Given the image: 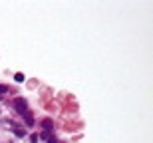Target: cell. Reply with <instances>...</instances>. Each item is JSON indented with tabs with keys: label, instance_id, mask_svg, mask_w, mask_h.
<instances>
[{
	"label": "cell",
	"instance_id": "6da1fadb",
	"mask_svg": "<svg viewBox=\"0 0 153 143\" xmlns=\"http://www.w3.org/2000/svg\"><path fill=\"white\" fill-rule=\"evenodd\" d=\"M14 107H16V110H18V113H24V111H28V103H26V99L24 98H16L14 99Z\"/></svg>",
	"mask_w": 153,
	"mask_h": 143
},
{
	"label": "cell",
	"instance_id": "7a4b0ae2",
	"mask_svg": "<svg viewBox=\"0 0 153 143\" xmlns=\"http://www.w3.org/2000/svg\"><path fill=\"white\" fill-rule=\"evenodd\" d=\"M42 127L46 133H52L54 131V121L50 119V117H46V119H42Z\"/></svg>",
	"mask_w": 153,
	"mask_h": 143
},
{
	"label": "cell",
	"instance_id": "3957f363",
	"mask_svg": "<svg viewBox=\"0 0 153 143\" xmlns=\"http://www.w3.org/2000/svg\"><path fill=\"white\" fill-rule=\"evenodd\" d=\"M22 117H24V121H26L30 127L34 125V117H32V113H30V111H24V113H22Z\"/></svg>",
	"mask_w": 153,
	"mask_h": 143
},
{
	"label": "cell",
	"instance_id": "277c9868",
	"mask_svg": "<svg viewBox=\"0 0 153 143\" xmlns=\"http://www.w3.org/2000/svg\"><path fill=\"white\" fill-rule=\"evenodd\" d=\"M14 135H16V137H24L26 131H24V129H18V127H14Z\"/></svg>",
	"mask_w": 153,
	"mask_h": 143
},
{
	"label": "cell",
	"instance_id": "5b68a950",
	"mask_svg": "<svg viewBox=\"0 0 153 143\" xmlns=\"http://www.w3.org/2000/svg\"><path fill=\"white\" fill-rule=\"evenodd\" d=\"M14 80H16L18 84H22V82H24V74H20V72H18V74H14Z\"/></svg>",
	"mask_w": 153,
	"mask_h": 143
},
{
	"label": "cell",
	"instance_id": "8992f818",
	"mask_svg": "<svg viewBox=\"0 0 153 143\" xmlns=\"http://www.w3.org/2000/svg\"><path fill=\"white\" fill-rule=\"evenodd\" d=\"M50 135H52V133H46V131H42L40 135H38V139H42V141H46V139H48Z\"/></svg>",
	"mask_w": 153,
	"mask_h": 143
},
{
	"label": "cell",
	"instance_id": "52a82bcc",
	"mask_svg": "<svg viewBox=\"0 0 153 143\" xmlns=\"http://www.w3.org/2000/svg\"><path fill=\"white\" fill-rule=\"evenodd\" d=\"M46 141H48V143H58V139H56L54 135H50V137H48V139H46Z\"/></svg>",
	"mask_w": 153,
	"mask_h": 143
},
{
	"label": "cell",
	"instance_id": "ba28073f",
	"mask_svg": "<svg viewBox=\"0 0 153 143\" xmlns=\"http://www.w3.org/2000/svg\"><path fill=\"white\" fill-rule=\"evenodd\" d=\"M30 141H32V143H38L40 139H38V135H30Z\"/></svg>",
	"mask_w": 153,
	"mask_h": 143
},
{
	"label": "cell",
	"instance_id": "9c48e42d",
	"mask_svg": "<svg viewBox=\"0 0 153 143\" xmlns=\"http://www.w3.org/2000/svg\"><path fill=\"white\" fill-rule=\"evenodd\" d=\"M6 91H8V88H6V86H0V93H6Z\"/></svg>",
	"mask_w": 153,
	"mask_h": 143
}]
</instances>
